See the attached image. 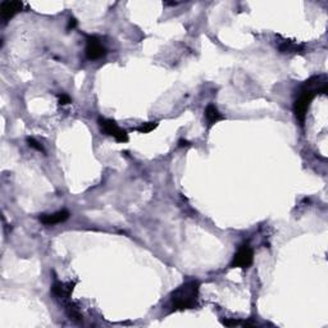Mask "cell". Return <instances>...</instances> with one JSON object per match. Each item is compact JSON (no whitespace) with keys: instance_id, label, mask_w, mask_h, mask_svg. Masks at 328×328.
Masks as SVG:
<instances>
[{"instance_id":"1","label":"cell","mask_w":328,"mask_h":328,"mask_svg":"<svg viewBox=\"0 0 328 328\" xmlns=\"http://www.w3.org/2000/svg\"><path fill=\"white\" fill-rule=\"evenodd\" d=\"M199 289L200 285L198 281H189L177 287L171 295V305L173 311H187L198 307Z\"/></svg>"},{"instance_id":"2","label":"cell","mask_w":328,"mask_h":328,"mask_svg":"<svg viewBox=\"0 0 328 328\" xmlns=\"http://www.w3.org/2000/svg\"><path fill=\"white\" fill-rule=\"evenodd\" d=\"M317 94H314L311 90H307V88H303L301 90V94L296 99L295 104H293V113L296 116V120L299 121L300 124L303 126L304 122H305V117H307V112L311 106V100L315 98Z\"/></svg>"},{"instance_id":"3","label":"cell","mask_w":328,"mask_h":328,"mask_svg":"<svg viewBox=\"0 0 328 328\" xmlns=\"http://www.w3.org/2000/svg\"><path fill=\"white\" fill-rule=\"evenodd\" d=\"M99 123L100 131L103 134L108 135V136H113L118 142H127L128 141V134L124 130L120 128L116 124V122L112 120H105V118H99L98 121Z\"/></svg>"},{"instance_id":"4","label":"cell","mask_w":328,"mask_h":328,"mask_svg":"<svg viewBox=\"0 0 328 328\" xmlns=\"http://www.w3.org/2000/svg\"><path fill=\"white\" fill-rule=\"evenodd\" d=\"M254 261V251L249 245H242L235 254L231 268H249Z\"/></svg>"},{"instance_id":"5","label":"cell","mask_w":328,"mask_h":328,"mask_svg":"<svg viewBox=\"0 0 328 328\" xmlns=\"http://www.w3.org/2000/svg\"><path fill=\"white\" fill-rule=\"evenodd\" d=\"M86 57L90 60H96L103 58L106 54V49L102 44L98 37L95 36H90L87 37V43H86Z\"/></svg>"},{"instance_id":"6","label":"cell","mask_w":328,"mask_h":328,"mask_svg":"<svg viewBox=\"0 0 328 328\" xmlns=\"http://www.w3.org/2000/svg\"><path fill=\"white\" fill-rule=\"evenodd\" d=\"M22 7H23V3L22 1H17V0H7V1H3L0 4V15L4 21L8 22L11 18L15 17L17 13L22 11Z\"/></svg>"},{"instance_id":"7","label":"cell","mask_w":328,"mask_h":328,"mask_svg":"<svg viewBox=\"0 0 328 328\" xmlns=\"http://www.w3.org/2000/svg\"><path fill=\"white\" fill-rule=\"evenodd\" d=\"M68 218H69V212L63 209V210H59V212L53 213V214H41L40 215V222L46 224V226H54L58 223L66 222Z\"/></svg>"},{"instance_id":"8","label":"cell","mask_w":328,"mask_h":328,"mask_svg":"<svg viewBox=\"0 0 328 328\" xmlns=\"http://www.w3.org/2000/svg\"><path fill=\"white\" fill-rule=\"evenodd\" d=\"M73 289H74V283L55 282L53 285V289H52V291H53L54 296L57 297V299L66 301V300L69 299V296H71V293H72V291H73Z\"/></svg>"},{"instance_id":"9","label":"cell","mask_w":328,"mask_h":328,"mask_svg":"<svg viewBox=\"0 0 328 328\" xmlns=\"http://www.w3.org/2000/svg\"><path fill=\"white\" fill-rule=\"evenodd\" d=\"M205 118L208 121L209 128L214 126L215 123H218L219 121L224 120V116L222 113H219V110L217 109V106L210 104V105L207 106V109H205Z\"/></svg>"},{"instance_id":"10","label":"cell","mask_w":328,"mask_h":328,"mask_svg":"<svg viewBox=\"0 0 328 328\" xmlns=\"http://www.w3.org/2000/svg\"><path fill=\"white\" fill-rule=\"evenodd\" d=\"M278 50L279 53L282 54H296L303 52L304 45H300V44L290 41V40H283L282 43L278 45Z\"/></svg>"},{"instance_id":"11","label":"cell","mask_w":328,"mask_h":328,"mask_svg":"<svg viewBox=\"0 0 328 328\" xmlns=\"http://www.w3.org/2000/svg\"><path fill=\"white\" fill-rule=\"evenodd\" d=\"M66 311H67L68 317H69V319H71V321H73V322L81 321V318H82L81 313L78 311L77 308L73 307V304L68 303L67 308H66Z\"/></svg>"},{"instance_id":"12","label":"cell","mask_w":328,"mask_h":328,"mask_svg":"<svg viewBox=\"0 0 328 328\" xmlns=\"http://www.w3.org/2000/svg\"><path fill=\"white\" fill-rule=\"evenodd\" d=\"M156 127H158V123H156V122H145L141 126L136 127V131H138L140 134H149V132H152L153 130H155Z\"/></svg>"},{"instance_id":"13","label":"cell","mask_w":328,"mask_h":328,"mask_svg":"<svg viewBox=\"0 0 328 328\" xmlns=\"http://www.w3.org/2000/svg\"><path fill=\"white\" fill-rule=\"evenodd\" d=\"M27 142H29L30 148H32V149H36V150H39V152H44L43 146H41V145H40L39 142L36 141L35 138H27Z\"/></svg>"},{"instance_id":"14","label":"cell","mask_w":328,"mask_h":328,"mask_svg":"<svg viewBox=\"0 0 328 328\" xmlns=\"http://www.w3.org/2000/svg\"><path fill=\"white\" fill-rule=\"evenodd\" d=\"M58 100H59L60 105H67V104L71 103V98L68 95H66V94H59V95H58Z\"/></svg>"},{"instance_id":"15","label":"cell","mask_w":328,"mask_h":328,"mask_svg":"<svg viewBox=\"0 0 328 328\" xmlns=\"http://www.w3.org/2000/svg\"><path fill=\"white\" fill-rule=\"evenodd\" d=\"M76 26H77V21H76L74 18H71V19H69V23H68V30L74 29Z\"/></svg>"},{"instance_id":"16","label":"cell","mask_w":328,"mask_h":328,"mask_svg":"<svg viewBox=\"0 0 328 328\" xmlns=\"http://www.w3.org/2000/svg\"><path fill=\"white\" fill-rule=\"evenodd\" d=\"M189 145L190 144H189L187 141H184V140H181L180 141V146H189Z\"/></svg>"}]
</instances>
